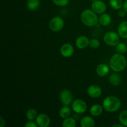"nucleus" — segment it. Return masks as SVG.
Returning <instances> with one entry per match:
<instances>
[{"mask_svg":"<svg viewBox=\"0 0 127 127\" xmlns=\"http://www.w3.org/2000/svg\"><path fill=\"white\" fill-rule=\"evenodd\" d=\"M127 60L121 53H115L113 55L109 61V66L110 69L115 72H121L126 68Z\"/></svg>","mask_w":127,"mask_h":127,"instance_id":"1","label":"nucleus"},{"mask_svg":"<svg viewBox=\"0 0 127 127\" xmlns=\"http://www.w3.org/2000/svg\"><path fill=\"white\" fill-rule=\"evenodd\" d=\"M80 18L83 24L88 27H93L97 24L99 22V17L97 15L92 9H87L82 11Z\"/></svg>","mask_w":127,"mask_h":127,"instance_id":"2","label":"nucleus"},{"mask_svg":"<svg viewBox=\"0 0 127 127\" xmlns=\"http://www.w3.org/2000/svg\"><path fill=\"white\" fill-rule=\"evenodd\" d=\"M104 109L108 112H115L121 107V101L114 95H109L104 99L102 102Z\"/></svg>","mask_w":127,"mask_h":127,"instance_id":"3","label":"nucleus"},{"mask_svg":"<svg viewBox=\"0 0 127 127\" xmlns=\"http://www.w3.org/2000/svg\"><path fill=\"white\" fill-rule=\"evenodd\" d=\"M120 35L119 33L113 31L107 32L104 35V41L107 45L114 47L120 42Z\"/></svg>","mask_w":127,"mask_h":127,"instance_id":"4","label":"nucleus"},{"mask_svg":"<svg viewBox=\"0 0 127 127\" xmlns=\"http://www.w3.org/2000/svg\"><path fill=\"white\" fill-rule=\"evenodd\" d=\"M64 26V20L59 16H55L50 21L48 24L49 29L52 31L57 32L63 29Z\"/></svg>","mask_w":127,"mask_h":127,"instance_id":"5","label":"nucleus"},{"mask_svg":"<svg viewBox=\"0 0 127 127\" xmlns=\"http://www.w3.org/2000/svg\"><path fill=\"white\" fill-rule=\"evenodd\" d=\"M71 107L73 111L77 114H82L86 112L88 106L84 100L82 99H76L72 102Z\"/></svg>","mask_w":127,"mask_h":127,"instance_id":"6","label":"nucleus"},{"mask_svg":"<svg viewBox=\"0 0 127 127\" xmlns=\"http://www.w3.org/2000/svg\"><path fill=\"white\" fill-rule=\"evenodd\" d=\"M59 97L63 105H69L73 102V94L68 89H63L60 93Z\"/></svg>","mask_w":127,"mask_h":127,"instance_id":"7","label":"nucleus"},{"mask_svg":"<svg viewBox=\"0 0 127 127\" xmlns=\"http://www.w3.org/2000/svg\"><path fill=\"white\" fill-rule=\"evenodd\" d=\"M91 9L97 14H102L105 13L107 10V6L104 2L100 0L93 1L91 4Z\"/></svg>","mask_w":127,"mask_h":127,"instance_id":"8","label":"nucleus"},{"mask_svg":"<svg viewBox=\"0 0 127 127\" xmlns=\"http://www.w3.org/2000/svg\"><path fill=\"white\" fill-rule=\"evenodd\" d=\"M35 122L38 127H48L50 124V119L47 114H40L36 118Z\"/></svg>","mask_w":127,"mask_h":127,"instance_id":"9","label":"nucleus"},{"mask_svg":"<svg viewBox=\"0 0 127 127\" xmlns=\"http://www.w3.org/2000/svg\"><path fill=\"white\" fill-rule=\"evenodd\" d=\"M102 91L101 88L99 86L91 85L87 89V93L88 95L92 98H97L101 95Z\"/></svg>","mask_w":127,"mask_h":127,"instance_id":"10","label":"nucleus"},{"mask_svg":"<svg viewBox=\"0 0 127 127\" xmlns=\"http://www.w3.org/2000/svg\"><path fill=\"white\" fill-rule=\"evenodd\" d=\"M74 53V48L73 45L69 43H64L61 47L60 53L64 58H69L71 57Z\"/></svg>","mask_w":127,"mask_h":127,"instance_id":"11","label":"nucleus"},{"mask_svg":"<svg viewBox=\"0 0 127 127\" xmlns=\"http://www.w3.org/2000/svg\"><path fill=\"white\" fill-rule=\"evenodd\" d=\"M75 44L79 49H84L89 46V40L86 36H79L76 40Z\"/></svg>","mask_w":127,"mask_h":127,"instance_id":"12","label":"nucleus"},{"mask_svg":"<svg viewBox=\"0 0 127 127\" xmlns=\"http://www.w3.org/2000/svg\"><path fill=\"white\" fill-rule=\"evenodd\" d=\"M110 66L105 63H100L97 66L96 73L100 76H105L110 72Z\"/></svg>","mask_w":127,"mask_h":127,"instance_id":"13","label":"nucleus"},{"mask_svg":"<svg viewBox=\"0 0 127 127\" xmlns=\"http://www.w3.org/2000/svg\"><path fill=\"white\" fill-rule=\"evenodd\" d=\"M81 127H93L95 126V120L90 116H85L81 120Z\"/></svg>","mask_w":127,"mask_h":127,"instance_id":"14","label":"nucleus"},{"mask_svg":"<svg viewBox=\"0 0 127 127\" xmlns=\"http://www.w3.org/2000/svg\"><path fill=\"white\" fill-rule=\"evenodd\" d=\"M117 33L121 38H127V21H123L119 24Z\"/></svg>","mask_w":127,"mask_h":127,"instance_id":"15","label":"nucleus"},{"mask_svg":"<svg viewBox=\"0 0 127 127\" xmlns=\"http://www.w3.org/2000/svg\"><path fill=\"white\" fill-rule=\"evenodd\" d=\"M112 22V17L110 14L106 13L102 14L99 18V22L101 26H109Z\"/></svg>","mask_w":127,"mask_h":127,"instance_id":"16","label":"nucleus"},{"mask_svg":"<svg viewBox=\"0 0 127 127\" xmlns=\"http://www.w3.org/2000/svg\"><path fill=\"white\" fill-rule=\"evenodd\" d=\"M103 109L104 107L102 105L99 104H94L91 107L89 111L93 116L97 117L101 115L102 113L103 112Z\"/></svg>","mask_w":127,"mask_h":127,"instance_id":"17","label":"nucleus"},{"mask_svg":"<svg viewBox=\"0 0 127 127\" xmlns=\"http://www.w3.org/2000/svg\"><path fill=\"white\" fill-rule=\"evenodd\" d=\"M109 79L110 84L113 86H119L122 83L121 76L117 73H114L110 74Z\"/></svg>","mask_w":127,"mask_h":127,"instance_id":"18","label":"nucleus"},{"mask_svg":"<svg viewBox=\"0 0 127 127\" xmlns=\"http://www.w3.org/2000/svg\"><path fill=\"white\" fill-rule=\"evenodd\" d=\"M71 110L69 105H64L60 110L59 114L61 118L64 119L69 117V115H71Z\"/></svg>","mask_w":127,"mask_h":127,"instance_id":"19","label":"nucleus"},{"mask_svg":"<svg viewBox=\"0 0 127 127\" xmlns=\"http://www.w3.org/2000/svg\"><path fill=\"white\" fill-rule=\"evenodd\" d=\"M40 5V0H27V7L31 11H35Z\"/></svg>","mask_w":127,"mask_h":127,"instance_id":"20","label":"nucleus"},{"mask_svg":"<svg viewBox=\"0 0 127 127\" xmlns=\"http://www.w3.org/2000/svg\"><path fill=\"white\" fill-rule=\"evenodd\" d=\"M62 126L63 127H75L76 126V122L73 118L68 117L64 119L62 123Z\"/></svg>","mask_w":127,"mask_h":127,"instance_id":"21","label":"nucleus"},{"mask_svg":"<svg viewBox=\"0 0 127 127\" xmlns=\"http://www.w3.org/2000/svg\"><path fill=\"white\" fill-rule=\"evenodd\" d=\"M37 111L33 108L29 109L26 112V117L29 120L33 121L35 120L37 117Z\"/></svg>","mask_w":127,"mask_h":127,"instance_id":"22","label":"nucleus"},{"mask_svg":"<svg viewBox=\"0 0 127 127\" xmlns=\"http://www.w3.org/2000/svg\"><path fill=\"white\" fill-rule=\"evenodd\" d=\"M109 4L110 6L115 10H120L124 4L122 0H109Z\"/></svg>","mask_w":127,"mask_h":127,"instance_id":"23","label":"nucleus"},{"mask_svg":"<svg viewBox=\"0 0 127 127\" xmlns=\"http://www.w3.org/2000/svg\"><path fill=\"white\" fill-rule=\"evenodd\" d=\"M119 121L124 127H127V110H123L119 116Z\"/></svg>","mask_w":127,"mask_h":127,"instance_id":"24","label":"nucleus"},{"mask_svg":"<svg viewBox=\"0 0 127 127\" xmlns=\"http://www.w3.org/2000/svg\"><path fill=\"white\" fill-rule=\"evenodd\" d=\"M116 50L118 53L124 54L127 52V44L122 43V42H119L116 46Z\"/></svg>","mask_w":127,"mask_h":127,"instance_id":"25","label":"nucleus"},{"mask_svg":"<svg viewBox=\"0 0 127 127\" xmlns=\"http://www.w3.org/2000/svg\"><path fill=\"white\" fill-rule=\"evenodd\" d=\"M89 46L91 48L96 49V48H99V47L100 46V42L97 38H91V40H89Z\"/></svg>","mask_w":127,"mask_h":127,"instance_id":"26","label":"nucleus"},{"mask_svg":"<svg viewBox=\"0 0 127 127\" xmlns=\"http://www.w3.org/2000/svg\"><path fill=\"white\" fill-rule=\"evenodd\" d=\"M54 4L60 7H64L69 4V0H52Z\"/></svg>","mask_w":127,"mask_h":127,"instance_id":"27","label":"nucleus"},{"mask_svg":"<svg viewBox=\"0 0 127 127\" xmlns=\"http://www.w3.org/2000/svg\"><path fill=\"white\" fill-rule=\"evenodd\" d=\"M25 127H37V123L34 122L33 121H31V120H29V122H27L26 124L24 125Z\"/></svg>","mask_w":127,"mask_h":127,"instance_id":"28","label":"nucleus"},{"mask_svg":"<svg viewBox=\"0 0 127 127\" xmlns=\"http://www.w3.org/2000/svg\"><path fill=\"white\" fill-rule=\"evenodd\" d=\"M127 12L125 11V10L123 9H120V11L118 12V16L120 17H124L126 16Z\"/></svg>","mask_w":127,"mask_h":127,"instance_id":"29","label":"nucleus"},{"mask_svg":"<svg viewBox=\"0 0 127 127\" xmlns=\"http://www.w3.org/2000/svg\"><path fill=\"white\" fill-rule=\"evenodd\" d=\"M5 125V120L2 116L0 117V127H3Z\"/></svg>","mask_w":127,"mask_h":127,"instance_id":"30","label":"nucleus"},{"mask_svg":"<svg viewBox=\"0 0 127 127\" xmlns=\"http://www.w3.org/2000/svg\"><path fill=\"white\" fill-rule=\"evenodd\" d=\"M123 9L127 12V0H125L124 4H123Z\"/></svg>","mask_w":127,"mask_h":127,"instance_id":"31","label":"nucleus"},{"mask_svg":"<svg viewBox=\"0 0 127 127\" xmlns=\"http://www.w3.org/2000/svg\"><path fill=\"white\" fill-rule=\"evenodd\" d=\"M123 127V126L122 124H114V125H112V127Z\"/></svg>","mask_w":127,"mask_h":127,"instance_id":"32","label":"nucleus"},{"mask_svg":"<svg viewBox=\"0 0 127 127\" xmlns=\"http://www.w3.org/2000/svg\"><path fill=\"white\" fill-rule=\"evenodd\" d=\"M89 1H92V2H93V1H96V0H89Z\"/></svg>","mask_w":127,"mask_h":127,"instance_id":"33","label":"nucleus"},{"mask_svg":"<svg viewBox=\"0 0 127 127\" xmlns=\"http://www.w3.org/2000/svg\"></svg>","mask_w":127,"mask_h":127,"instance_id":"34","label":"nucleus"}]
</instances>
